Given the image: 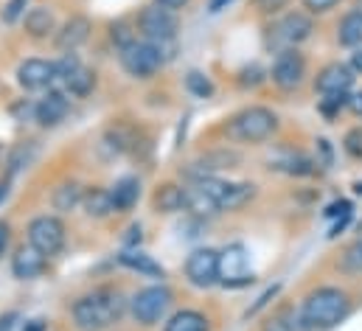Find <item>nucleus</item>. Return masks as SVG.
I'll return each mask as SVG.
<instances>
[{"mask_svg":"<svg viewBox=\"0 0 362 331\" xmlns=\"http://www.w3.org/2000/svg\"><path fill=\"white\" fill-rule=\"evenodd\" d=\"M25 6H28V0H8L6 3V8H3V23H17L20 17H23V11H25Z\"/></svg>","mask_w":362,"mask_h":331,"instance_id":"nucleus-35","label":"nucleus"},{"mask_svg":"<svg viewBox=\"0 0 362 331\" xmlns=\"http://www.w3.org/2000/svg\"><path fill=\"white\" fill-rule=\"evenodd\" d=\"M138 28H141V34L149 42L163 45V42H172L175 40V34H177V17H175V11H169L163 6H146L141 11V17H138Z\"/></svg>","mask_w":362,"mask_h":331,"instance_id":"nucleus-9","label":"nucleus"},{"mask_svg":"<svg viewBox=\"0 0 362 331\" xmlns=\"http://www.w3.org/2000/svg\"><path fill=\"white\" fill-rule=\"evenodd\" d=\"M337 3H340V0H303V6H306L312 14H326V11H332Z\"/></svg>","mask_w":362,"mask_h":331,"instance_id":"nucleus-38","label":"nucleus"},{"mask_svg":"<svg viewBox=\"0 0 362 331\" xmlns=\"http://www.w3.org/2000/svg\"><path fill=\"white\" fill-rule=\"evenodd\" d=\"M337 214H351V202H349V199H340V202H334V205H329V211H326V216H337Z\"/></svg>","mask_w":362,"mask_h":331,"instance_id":"nucleus-40","label":"nucleus"},{"mask_svg":"<svg viewBox=\"0 0 362 331\" xmlns=\"http://www.w3.org/2000/svg\"><path fill=\"white\" fill-rule=\"evenodd\" d=\"M351 71H354V74H362V48H357V51L351 54Z\"/></svg>","mask_w":362,"mask_h":331,"instance_id":"nucleus-44","label":"nucleus"},{"mask_svg":"<svg viewBox=\"0 0 362 331\" xmlns=\"http://www.w3.org/2000/svg\"><path fill=\"white\" fill-rule=\"evenodd\" d=\"M253 6L259 11H264V14H278V11H284L289 6V0H253Z\"/></svg>","mask_w":362,"mask_h":331,"instance_id":"nucleus-37","label":"nucleus"},{"mask_svg":"<svg viewBox=\"0 0 362 331\" xmlns=\"http://www.w3.org/2000/svg\"><path fill=\"white\" fill-rule=\"evenodd\" d=\"M166 331H208V320L194 309H182L166 323Z\"/></svg>","mask_w":362,"mask_h":331,"instance_id":"nucleus-27","label":"nucleus"},{"mask_svg":"<svg viewBox=\"0 0 362 331\" xmlns=\"http://www.w3.org/2000/svg\"><path fill=\"white\" fill-rule=\"evenodd\" d=\"M54 82L62 84L71 95L85 98V95H90L93 87H95V74L79 62L76 54H65V57L57 62V79H54Z\"/></svg>","mask_w":362,"mask_h":331,"instance_id":"nucleus-8","label":"nucleus"},{"mask_svg":"<svg viewBox=\"0 0 362 331\" xmlns=\"http://www.w3.org/2000/svg\"><path fill=\"white\" fill-rule=\"evenodd\" d=\"M185 87H188V93L197 95V98H211V95H214V82H211L205 74H199V71H191V74L185 76Z\"/></svg>","mask_w":362,"mask_h":331,"instance_id":"nucleus-29","label":"nucleus"},{"mask_svg":"<svg viewBox=\"0 0 362 331\" xmlns=\"http://www.w3.org/2000/svg\"><path fill=\"white\" fill-rule=\"evenodd\" d=\"M351 312V298L340 286H320L306 295L300 315L309 331H329L340 326Z\"/></svg>","mask_w":362,"mask_h":331,"instance_id":"nucleus-1","label":"nucleus"},{"mask_svg":"<svg viewBox=\"0 0 362 331\" xmlns=\"http://www.w3.org/2000/svg\"><path fill=\"white\" fill-rule=\"evenodd\" d=\"M112 42H118V48H127V45H132V42H135V34L129 31V25H127V23L112 25Z\"/></svg>","mask_w":362,"mask_h":331,"instance_id":"nucleus-36","label":"nucleus"},{"mask_svg":"<svg viewBox=\"0 0 362 331\" xmlns=\"http://www.w3.org/2000/svg\"><path fill=\"white\" fill-rule=\"evenodd\" d=\"M158 6H163V8H169V11H177L182 6H188V0H158Z\"/></svg>","mask_w":362,"mask_h":331,"instance_id":"nucleus-43","label":"nucleus"},{"mask_svg":"<svg viewBox=\"0 0 362 331\" xmlns=\"http://www.w3.org/2000/svg\"><path fill=\"white\" fill-rule=\"evenodd\" d=\"M185 278L199 289L219 284L222 281V255L211 248L194 250L185 261Z\"/></svg>","mask_w":362,"mask_h":331,"instance_id":"nucleus-7","label":"nucleus"},{"mask_svg":"<svg viewBox=\"0 0 362 331\" xmlns=\"http://www.w3.org/2000/svg\"><path fill=\"white\" fill-rule=\"evenodd\" d=\"M354 84V71L351 65H343V62H332L326 65L317 79H315V90L323 93V95H334V93H349Z\"/></svg>","mask_w":362,"mask_h":331,"instance_id":"nucleus-12","label":"nucleus"},{"mask_svg":"<svg viewBox=\"0 0 362 331\" xmlns=\"http://www.w3.org/2000/svg\"><path fill=\"white\" fill-rule=\"evenodd\" d=\"M28 245L37 248L42 255H57L65 248V225L57 216H37L28 225Z\"/></svg>","mask_w":362,"mask_h":331,"instance_id":"nucleus-10","label":"nucleus"},{"mask_svg":"<svg viewBox=\"0 0 362 331\" xmlns=\"http://www.w3.org/2000/svg\"><path fill=\"white\" fill-rule=\"evenodd\" d=\"M349 98H351L349 93H334V95H323V98H320V104H317V110H320V112H323L326 118H334V115H337V112H340L343 107H349Z\"/></svg>","mask_w":362,"mask_h":331,"instance_id":"nucleus-31","label":"nucleus"},{"mask_svg":"<svg viewBox=\"0 0 362 331\" xmlns=\"http://www.w3.org/2000/svg\"><path fill=\"white\" fill-rule=\"evenodd\" d=\"M337 42L346 48H362V8L349 11L337 25Z\"/></svg>","mask_w":362,"mask_h":331,"instance_id":"nucleus-22","label":"nucleus"},{"mask_svg":"<svg viewBox=\"0 0 362 331\" xmlns=\"http://www.w3.org/2000/svg\"><path fill=\"white\" fill-rule=\"evenodd\" d=\"M68 110H71L68 98H65L59 90H51L45 98H40V104L34 107V115H37V121H40L42 127H57L59 121H65Z\"/></svg>","mask_w":362,"mask_h":331,"instance_id":"nucleus-16","label":"nucleus"},{"mask_svg":"<svg viewBox=\"0 0 362 331\" xmlns=\"http://www.w3.org/2000/svg\"><path fill=\"white\" fill-rule=\"evenodd\" d=\"M54 11L51 8H45V6H37V8H31L28 14H25V31H28V37H34V40H42V37H48L51 31H54Z\"/></svg>","mask_w":362,"mask_h":331,"instance_id":"nucleus-23","label":"nucleus"},{"mask_svg":"<svg viewBox=\"0 0 362 331\" xmlns=\"http://www.w3.org/2000/svg\"><path fill=\"white\" fill-rule=\"evenodd\" d=\"M6 197H8V185H6V182H0V202H3Z\"/></svg>","mask_w":362,"mask_h":331,"instance_id":"nucleus-48","label":"nucleus"},{"mask_svg":"<svg viewBox=\"0 0 362 331\" xmlns=\"http://www.w3.org/2000/svg\"><path fill=\"white\" fill-rule=\"evenodd\" d=\"M278 37L286 42V45H298V42H303V40H309L312 37V31H315V23H312V17L309 14H300V11H292V14H286L281 23H278Z\"/></svg>","mask_w":362,"mask_h":331,"instance_id":"nucleus-14","label":"nucleus"},{"mask_svg":"<svg viewBox=\"0 0 362 331\" xmlns=\"http://www.w3.org/2000/svg\"><path fill=\"white\" fill-rule=\"evenodd\" d=\"M278 132V115L267 107H247L228 124V135L239 144H262Z\"/></svg>","mask_w":362,"mask_h":331,"instance_id":"nucleus-3","label":"nucleus"},{"mask_svg":"<svg viewBox=\"0 0 362 331\" xmlns=\"http://www.w3.org/2000/svg\"><path fill=\"white\" fill-rule=\"evenodd\" d=\"M57 79V62H45V59H25L17 68V82L25 90H40L48 87Z\"/></svg>","mask_w":362,"mask_h":331,"instance_id":"nucleus-13","label":"nucleus"},{"mask_svg":"<svg viewBox=\"0 0 362 331\" xmlns=\"http://www.w3.org/2000/svg\"><path fill=\"white\" fill-rule=\"evenodd\" d=\"M6 245H8V225H6V222H0V255H3Z\"/></svg>","mask_w":362,"mask_h":331,"instance_id":"nucleus-45","label":"nucleus"},{"mask_svg":"<svg viewBox=\"0 0 362 331\" xmlns=\"http://www.w3.org/2000/svg\"><path fill=\"white\" fill-rule=\"evenodd\" d=\"M23 331H45V320H40V318H37V320H28V323L23 326Z\"/></svg>","mask_w":362,"mask_h":331,"instance_id":"nucleus-46","label":"nucleus"},{"mask_svg":"<svg viewBox=\"0 0 362 331\" xmlns=\"http://www.w3.org/2000/svg\"><path fill=\"white\" fill-rule=\"evenodd\" d=\"M343 267L349 272H362V239H357L351 248L346 250V258H343Z\"/></svg>","mask_w":362,"mask_h":331,"instance_id":"nucleus-34","label":"nucleus"},{"mask_svg":"<svg viewBox=\"0 0 362 331\" xmlns=\"http://www.w3.org/2000/svg\"><path fill=\"white\" fill-rule=\"evenodd\" d=\"M343 149H346L354 161H362V127H354V129L346 132V138H343Z\"/></svg>","mask_w":362,"mask_h":331,"instance_id":"nucleus-33","label":"nucleus"},{"mask_svg":"<svg viewBox=\"0 0 362 331\" xmlns=\"http://www.w3.org/2000/svg\"><path fill=\"white\" fill-rule=\"evenodd\" d=\"M118 261L127 267V269H135L138 275H146V278H163V267L146 255V252H138V250H127L118 255Z\"/></svg>","mask_w":362,"mask_h":331,"instance_id":"nucleus-19","label":"nucleus"},{"mask_svg":"<svg viewBox=\"0 0 362 331\" xmlns=\"http://www.w3.org/2000/svg\"><path fill=\"white\" fill-rule=\"evenodd\" d=\"M88 37H90V20L82 17V14H76V17H71V20L62 25V31L57 34V48H62V51H76Z\"/></svg>","mask_w":362,"mask_h":331,"instance_id":"nucleus-18","label":"nucleus"},{"mask_svg":"<svg viewBox=\"0 0 362 331\" xmlns=\"http://www.w3.org/2000/svg\"><path fill=\"white\" fill-rule=\"evenodd\" d=\"M107 138H110V146L118 149V152H127V149L135 146V132L127 129V127H112V129L107 132Z\"/></svg>","mask_w":362,"mask_h":331,"instance_id":"nucleus-32","label":"nucleus"},{"mask_svg":"<svg viewBox=\"0 0 362 331\" xmlns=\"http://www.w3.org/2000/svg\"><path fill=\"white\" fill-rule=\"evenodd\" d=\"M14 323H17V315H14V312L3 315V318H0V331H11L14 329Z\"/></svg>","mask_w":362,"mask_h":331,"instance_id":"nucleus-42","label":"nucleus"},{"mask_svg":"<svg viewBox=\"0 0 362 331\" xmlns=\"http://www.w3.org/2000/svg\"><path fill=\"white\" fill-rule=\"evenodd\" d=\"M124 315V298L115 289H95L74 303V323L79 331H104Z\"/></svg>","mask_w":362,"mask_h":331,"instance_id":"nucleus-2","label":"nucleus"},{"mask_svg":"<svg viewBox=\"0 0 362 331\" xmlns=\"http://www.w3.org/2000/svg\"><path fill=\"white\" fill-rule=\"evenodd\" d=\"M45 258L48 255H42L37 248H20L14 252V258H11V272H14V278H20V281H31V278H37V275H42V269H45Z\"/></svg>","mask_w":362,"mask_h":331,"instance_id":"nucleus-15","label":"nucleus"},{"mask_svg":"<svg viewBox=\"0 0 362 331\" xmlns=\"http://www.w3.org/2000/svg\"><path fill=\"white\" fill-rule=\"evenodd\" d=\"M185 208L191 211V214H197V216H214V214H219V208H216V202L202 191V188H185Z\"/></svg>","mask_w":362,"mask_h":331,"instance_id":"nucleus-26","label":"nucleus"},{"mask_svg":"<svg viewBox=\"0 0 362 331\" xmlns=\"http://www.w3.org/2000/svg\"><path fill=\"white\" fill-rule=\"evenodd\" d=\"M247 264V255H245V250L242 248H230L225 255H222V284H228V286H242V284H250L253 281V275L247 272V269H242Z\"/></svg>","mask_w":362,"mask_h":331,"instance_id":"nucleus-17","label":"nucleus"},{"mask_svg":"<svg viewBox=\"0 0 362 331\" xmlns=\"http://www.w3.org/2000/svg\"><path fill=\"white\" fill-rule=\"evenodd\" d=\"M172 306V289L169 286H146L141 289L132 301H129V309H132V318L141 323V326H155Z\"/></svg>","mask_w":362,"mask_h":331,"instance_id":"nucleus-6","label":"nucleus"},{"mask_svg":"<svg viewBox=\"0 0 362 331\" xmlns=\"http://www.w3.org/2000/svg\"><path fill=\"white\" fill-rule=\"evenodd\" d=\"M110 197H112V208L115 211H129L141 197V182L135 177H124L110 188Z\"/></svg>","mask_w":362,"mask_h":331,"instance_id":"nucleus-20","label":"nucleus"},{"mask_svg":"<svg viewBox=\"0 0 362 331\" xmlns=\"http://www.w3.org/2000/svg\"><path fill=\"white\" fill-rule=\"evenodd\" d=\"M275 168H281L284 174H298V177H303V174H312V171H315V163H312L309 158H303V155H289L286 161L275 163Z\"/></svg>","mask_w":362,"mask_h":331,"instance_id":"nucleus-30","label":"nucleus"},{"mask_svg":"<svg viewBox=\"0 0 362 331\" xmlns=\"http://www.w3.org/2000/svg\"><path fill=\"white\" fill-rule=\"evenodd\" d=\"M185 208V188L175 185V182H166L158 188L155 194V211L160 214H175V211H182Z\"/></svg>","mask_w":362,"mask_h":331,"instance_id":"nucleus-24","label":"nucleus"},{"mask_svg":"<svg viewBox=\"0 0 362 331\" xmlns=\"http://www.w3.org/2000/svg\"><path fill=\"white\" fill-rule=\"evenodd\" d=\"M349 107H351L354 115H362V90H357V93L349 98Z\"/></svg>","mask_w":362,"mask_h":331,"instance_id":"nucleus-41","label":"nucleus"},{"mask_svg":"<svg viewBox=\"0 0 362 331\" xmlns=\"http://www.w3.org/2000/svg\"><path fill=\"white\" fill-rule=\"evenodd\" d=\"M275 295H278V284H275V286H270V289H267V292H264V295L256 301V306H250V309H247V318H250V315H256V312H259V309H262V306H264L270 298H275Z\"/></svg>","mask_w":362,"mask_h":331,"instance_id":"nucleus-39","label":"nucleus"},{"mask_svg":"<svg viewBox=\"0 0 362 331\" xmlns=\"http://www.w3.org/2000/svg\"><path fill=\"white\" fill-rule=\"evenodd\" d=\"M79 202H82L79 182H62L59 188H54V208L57 211H74Z\"/></svg>","mask_w":362,"mask_h":331,"instance_id":"nucleus-28","label":"nucleus"},{"mask_svg":"<svg viewBox=\"0 0 362 331\" xmlns=\"http://www.w3.org/2000/svg\"><path fill=\"white\" fill-rule=\"evenodd\" d=\"M228 3H230V0H211V11H222Z\"/></svg>","mask_w":362,"mask_h":331,"instance_id":"nucleus-47","label":"nucleus"},{"mask_svg":"<svg viewBox=\"0 0 362 331\" xmlns=\"http://www.w3.org/2000/svg\"><path fill=\"white\" fill-rule=\"evenodd\" d=\"M82 205L88 211V216H95V219H104L110 216L115 208H112V197L107 188H90L82 194Z\"/></svg>","mask_w":362,"mask_h":331,"instance_id":"nucleus-25","label":"nucleus"},{"mask_svg":"<svg viewBox=\"0 0 362 331\" xmlns=\"http://www.w3.org/2000/svg\"><path fill=\"white\" fill-rule=\"evenodd\" d=\"M197 188H202L219 211H239L242 205H247L256 197V185L253 182H230V180H219V177H199Z\"/></svg>","mask_w":362,"mask_h":331,"instance_id":"nucleus-4","label":"nucleus"},{"mask_svg":"<svg viewBox=\"0 0 362 331\" xmlns=\"http://www.w3.org/2000/svg\"><path fill=\"white\" fill-rule=\"evenodd\" d=\"M233 163H239V155H236V152H208V155H202V158L194 163L191 174H197V177H214L211 171L233 168Z\"/></svg>","mask_w":362,"mask_h":331,"instance_id":"nucleus-21","label":"nucleus"},{"mask_svg":"<svg viewBox=\"0 0 362 331\" xmlns=\"http://www.w3.org/2000/svg\"><path fill=\"white\" fill-rule=\"evenodd\" d=\"M303 76H306V59H303L300 51L286 48V51H281L275 57V62H272V82L278 84L281 90H295L298 84L303 82Z\"/></svg>","mask_w":362,"mask_h":331,"instance_id":"nucleus-11","label":"nucleus"},{"mask_svg":"<svg viewBox=\"0 0 362 331\" xmlns=\"http://www.w3.org/2000/svg\"><path fill=\"white\" fill-rule=\"evenodd\" d=\"M121 65L129 76L135 79H149L160 71L163 65V54H160V45L158 42H132L127 48H121Z\"/></svg>","mask_w":362,"mask_h":331,"instance_id":"nucleus-5","label":"nucleus"},{"mask_svg":"<svg viewBox=\"0 0 362 331\" xmlns=\"http://www.w3.org/2000/svg\"><path fill=\"white\" fill-rule=\"evenodd\" d=\"M354 191H357V194H362V182H357V185H354Z\"/></svg>","mask_w":362,"mask_h":331,"instance_id":"nucleus-49","label":"nucleus"}]
</instances>
